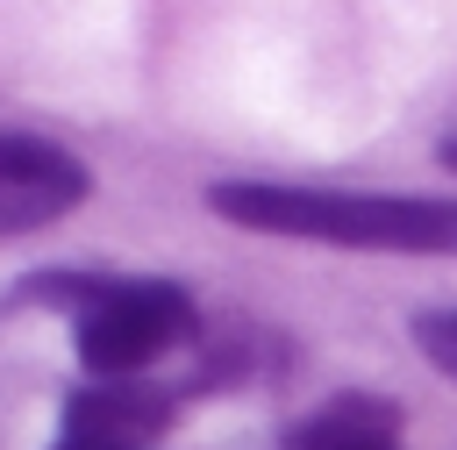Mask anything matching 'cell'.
<instances>
[{"mask_svg":"<svg viewBox=\"0 0 457 450\" xmlns=\"http://www.w3.org/2000/svg\"><path fill=\"white\" fill-rule=\"evenodd\" d=\"M207 207L236 229L336 243V250H393V257H457V200L428 193H343V186H278V179H228L207 186Z\"/></svg>","mask_w":457,"mask_h":450,"instance_id":"obj_1","label":"cell"},{"mask_svg":"<svg viewBox=\"0 0 457 450\" xmlns=\"http://www.w3.org/2000/svg\"><path fill=\"white\" fill-rule=\"evenodd\" d=\"M193 329V300L171 279H107L79 307V364L93 379H129L157 364Z\"/></svg>","mask_w":457,"mask_h":450,"instance_id":"obj_2","label":"cell"},{"mask_svg":"<svg viewBox=\"0 0 457 450\" xmlns=\"http://www.w3.org/2000/svg\"><path fill=\"white\" fill-rule=\"evenodd\" d=\"M86 193H93V171L71 150H57L43 136H21V129H0V236L57 221Z\"/></svg>","mask_w":457,"mask_h":450,"instance_id":"obj_3","label":"cell"},{"mask_svg":"<svg viewBox=\"0 0 457 450\" xmlns=\"http://www.w3.org/2000/svg\"><path fill=\"white\" fill-rule=\"evenodd\" d=\"M171 421V393H143V386H79L64 400V436L100 443V450H143V436H157Z\"/></svg>","mask_w":457,"mask_h":450,"instance_id":"obj_4","label":"cell"},{"mask_svg":"<svg viewBox=\"0 0 457 450\" xmlns=\"http://www.w3.org/2000/svg\"><path fill=\"white\" fill-rule=\"evenodd\" d=\"M393 436H400V414H393L386 400L343 393V400H328L314 421H300L286 450H386Z\"/></svg>","mask_w":457,"mask_h":450,"instance_id":"obj_5","label":"cell"},{"mask_svg":"<svg viewBox=\"0 0 457 450\" xmlns=\"http://www.w3.org/2000/svg\"><path fill=\"white\" fill-rule=\"evenodd\" d=\"M414 343H421L428 364H443V371L457 379V307H428V314H414Z\"/></svg>","mask_w":457,"mask_h":450,"instance_id":"obj_6","label":"cell"},{"mask_svg":"<svg viewBox=\"0 0 457 450\" xmlns=\"http://www.w3.org/2000/svg\"><path fill=\"white\" fill-rule=\"evenodd\" d=\"M443 164H450V171H457V136H450V143H443Z\"/></svg>","mask_w":457,"mask_h":450,"instance_id":"obj_7","label":"cell"},{"mask_svg":"<svg viewBox=\"0 0 457 450\" xmlns=\"http://www.w3.org/2000/svg\"><path fill=\"white\" fill-rule=\"evenodd\" d=\"M386 450H400V443H386Z\"/></svg>","mask_w":457,"mask_h":450,"instance_id":"obj_8","label":"cell"}]
</instances>
